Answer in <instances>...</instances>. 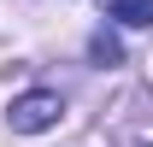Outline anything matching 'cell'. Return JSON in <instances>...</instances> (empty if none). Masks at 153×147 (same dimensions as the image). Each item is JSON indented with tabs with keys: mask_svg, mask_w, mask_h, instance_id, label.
<instances>
[{
	"mask_svg": "<svg viewBox=\"0 0 153 147\" xmlns=\"http://www.w3.org/2000/svg\"><path fill=\"white\" fill-rule=\"evenodd\" d=\"M88 53H94V59H100V65H118V59H124V47H118V41H112V36H106V30H100V36H94V41H88Z\"/></svg>",
	"mask_w": 153,
	"mask_h": 147,
	"instance_id": "cell-3",
	"label": "cell"
},
{
	"mask_svg": "<svg viewBox=\"0 0 153 147\" xmlns=\"http://www.w3.org/2000/svg\"><path fill=\"white\" fill-rule=\"evenodd\" d=\"M59 112H65V100H59L53 88H30V94H18V100L6 106V124L18 129V135H41V129L59 124Z\"/></svg>",
	"mask_w": 153,
	"mask_h": 147,
	"instance_id": "cell-1",
	"label": "cell"
},
{
	"mask_svg": "<svg viewBox=\"0 0 153 147\" xmlns=\"http://www.w3.org/2000/svg\"><path fill=\"white\" fill-rule=\"evenodd\" d=\"M106 18L130 24V30H153V0H106Z\"/></svg>",
	"mask_w": 153,
	"mask_h": 147,
	"instance_id": "cell-2",
	"label": "cell"
}]
</instances>
